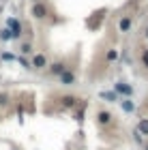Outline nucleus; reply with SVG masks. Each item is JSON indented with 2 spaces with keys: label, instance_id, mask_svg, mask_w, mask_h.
<instances>
[{
  "label": "nucleus",
  "instance_id": "obj_1",
  "mask_svg": "<svg viewBox=\"0 0 148 150\" xmlns=\"http://www.w3.org/2000/svg\"><path fill=\"white\" fill-rule=\"evenodd\" d=\"M6 26H9V30H11V39H19L22 37V24H19L17 19H9Z\"/></svg>",
  "mask_w": 148,
  "mask_h": 150
},
{
  "label": "nucleus",
  "instance_id": "obj_2",
  "mask_svg": "<svg viewBox=\"0 0 148 150\" xmlns=\"http://www.w3.org/2000/svg\"><path fill=\"white\" fill-rule=\"evenodd\" d=\"M114 90L120 92V94H125V97H129V94L133 92V88H131V86H127V84H123V81H118V84L114 86Z\"/></svg>",
  "mask_w": 148,
  "mask_h": 150
},
{
  "label": "nucleus",
  "instance_id": "obj_3",
  "mask_svg": "<svg viewBox=\"0 0 148 150\" xmlns=\"http://www.w3.org/2000/svg\"><path fill=\"white\" fill-rule=\"evenodd\" d=\"M60 79H62V84H64V86H71L73 81H75V75H73L71 71H67V69H64L62 73H60Z\"/></svg>",
  "mask_w": 148,
  "mask_h": 150
},
{
  "label": "nucleus",
  "instance_id": "obj_4",
  "mask_svg": "<svg viewBox=\"0 0 148 150\" xmlns=\"http://www.w3.org/2000/svg\"><path fill=\"white\" fill-rule=\"evenodd\" d=\"M32 15H35V17H45V6L41 2H35V6H32Z\"/></svg>",
  "mask_w": 148,
  "mask_h": 150
},
{
  "label": "nucleus",
  "instance_id": "obj_5",
  "mask_svg": "<svg viewBox=\"0 0 148 150\" xmlns=\"http://www.w3.org/2000/svg\"><path fill=\"white\" fill-rule=\"evenodd\" d=\"M32 67H37V69L45 67V56H43V54H37V56L32 58Z\"/></svg>",
  "mask_w": 148,
  "mask_h": 150
},
{
  "label": "nucleus",
  "instance_id": "obj_6",
  "mask_svg": "<svg viewBox=\"0 0 148 150\" xmlns=\"http://www.w3.org/2000/svg\"><path fill=\"white\" fill-rule=\"evenodd\" d=\"M118 28L123 30V32H127V30L131 28V19L129 17H123V19H120V24H118Z\"/></svg>",
  "mask_w": 148,
  "mask_h": 150
},
{
  "label": "nucleus",
  "instance_id": "obj_7",
  "mask_svg": "<svg viewBox=\"0 0 148 150\" xmlns=\"http://www.w3.org/2000/svg\"><path fill=\"white\" fill-rule=\"evenodd\" d=\"M137 133H140V135H148V120H140Z\"/></svg>",
  "mask_w": 148,
  "mask_h": 150
},
{
  "label": "nucleus",
  "instance_id": "obj_8",
  "mask_svg": "<svg viewBox=\"0 0 148 150\" xmlns=\"http://www.w3.org/2000/svg\"><path fill=\"white\" fill-rule=\"evenodd\" d=\"M62 71H64V64H62V62H58V64L52 67V73H54V75H60Z\"/></svg>",
  "mask_w": 148,
  "mask_h": 150
},
{
  "label": "nucleus",
  "instance_id": "obj_9",
  "mask_svg": "<svg viewBox=\"0 0 148 150\" xmlns=\"http://www.w3.org/2000/svg\"><path fill=\"white\" fill-rule=\"evenodd\" d=\"M99 120H101V122H105V125H107V122L112 120V116L107 114V112H101V114H99Z\"/></svg>",
  "mask_w": 148,
  "mask_h": 150
},
{
  "label": "nucleus",
  "instance_id": "obj_10",
  "mask_svg": "<svg viewBox=\"0 0 148 150\" xmlns=\"http://www.w3.org/2000/svg\"><path fill=\"white\" fill-rule=\"evenodd\" d=\"M0 39H2V41H9V39H11V30H9V28H4L2 32H0Z\"/></svg>",
  "mask_w": 148,
  "mask_h": 150
},
{
  "label": "nucleus",
  "instance_id": "obj_11",
  "mask_svg": "<svg viewBox=\"0 0 148 150\" xmlns=\"http://www.w3.org/2000/svg\"><path fill=\"white\" fill-rule=\"evenodd\" d=\"M62 103H64L67 107H73V105H75V99H73V97H64V99H62Z\"/></svg>",
  "mask_w": 148,
  "mask_h": 150
},
{
  "label": "nucleus",
  "instance_id": "obj_12",
  "mask_svg": "<svg viewBox=\"0 0 148 150\" xmlns=\"http://www.w3.org/2000/svg\"><path fill=\"white\" fill-rule=\"evenodd\" d=\"M123 110L125 112H133V103L131 101H123Z\"/></svg>",
  "mask_w": 148,
  "mask_h": 150
},
{
  "label": "nucleus",
  "instance_id": "obj_13",
  "mask_svg": "<svg viewBox=\"0 0 148 150\" xmlns=\"http://www.w3.org/2000/svg\"><path fill=\"white\" fill-rule=\"evenodd\" d=\"M101 97L107 99V101H114V99H116V97H114V92H101Z\"/></svg>",
  "mask_w": 148,
  "mask_h": 150
},
{
  "label": "nucleus",
  "instance_id": "obj_14",
  "mask_svg": "<svg viewBox=\"0 0 148 150\" xmlns=\"http://www.w3.org/2000/svg\"><path fill=\"white\" fill-rule=\"evenodd\" d=\"M30 50H32V47H30L28 43H24V45H22V54H30Z\"/></svg>",
  "mask_w": 148,
  "mask_h": 150
},
{
  "label": "nucleus",
  "instance_id": "obj_15",
  "mask_svg": "<svg viewBox=\"0 0 148 150\" xmlns=\"http://www.w3.org/2000/svg\"><path fill=\"white\" fill-rule=\"evenodd\" d=\"M114 58H116V52H114V50H112L110 54H107V60H114Z\"/></svg>",
  "mask_w": 148,
  "mask_h": 150
},
{
  "label": "nucleus",
  "instance_id": "obj_16",
  "mask_svg": "<svg viewBox=\"0 0 148 150\" xmlns=\"http://www.w3.org/2000/svg\"><path fill=\"white\" fill-rule=\"evenodd\" d=\"M142 60H144V64L148 67V52H144V56H142Z\"/></svg>",
  "mask_w": 148,
  "mask_h": 150
},
{
  "label": "nucleus",
  "instance_id": "obj_17",
  "mask_svg": "<svg viewBox=\"0 0 148 150\" xmlns=\"http://www.w3.org/2000/svg\"><path fill=\"white\" fill-rule=\"evenodd\" d=\"M146 37H148V35H146Z\"/></svg>",
  "mask_w": 148,
  "mask_h": 150
},
{
  "label": "nucleus",
  "instance_id": "obj_18",
  "mask_svg": "<svg viewBox=\"0 0 148 150\" xmlns=\"http://www.w3.org/2000/svg\"><path fill=\"white\" fill-rule=\"evenodd\" d=\"M146 150H148V148H146Z\"/></svg>",
  "mask_w": 148,
  "mask_h": 150
}]
</instances>
